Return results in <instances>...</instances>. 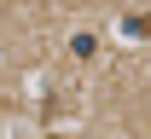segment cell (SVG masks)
Returning <instances> with one entry per match:
<instances>
[{"instance_id": "1", "label": "cell", "mask_w": 151, "mask_h": 139, "mask_svg": "<svg viewBox=\"0 0 151 139\" xmlns=\"http://www.w3.org/2000/svg\"><path fill=\"white\" fill-rule=\"evenodd\" d=\"M122 29H128V35H151V18H145V12H134V18H122Z\"/></svg>"}]
</instances>
